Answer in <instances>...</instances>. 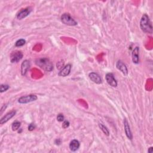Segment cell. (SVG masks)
<instances>
[{
    "label": "cell",
    "mask_w": 153,
    "mask_h": 153,
    "mask_svg": "<svg viewBox=\"0 0 153 153\" xmlns=\"http://www.w3.org/2000/svg\"><path fill=\"white\" fill-rule=\"evenodd\" d=\"M148 152H149V153H152V152H153V148L151 146V147H150V148H148Z\"/></svg>",
    "instance_id": "cell-26"
},
{
    "label": "cell",
    "mask_w": 153,
    "mask_h": 153,
    "mask_svg": "<svg viewBox=\"0 0 153 153\" xmlns=\"http://www.w3.org/2000/svg\"><path fill=\"white\" fill-rule=\"evenodd\" d=\"M26 43V41L24 39H20L17 40L16 43H15V46L16 47H22Z\"/></svg>",
    "instance_id": "cell-18"
},
{
    "label": "cell",
    "mask_w": 153,
    "mask_h": 153,
    "mask_svg": "<svg viewBox=\"0 0 153 153\" xmlns=\"http://www.w3.org/2000/svg\"><path fill=\"white\" fill-rule=\"evenodd\" d=\"M16 114V111L13 110L11 111V112L7 113V114H5L4 117H2L1 120H0V124H3L5 123H7L8 121H9L10 119H11Z\"/></svg>",
    "instance_id": "cell-13"
},
{
    "label": "cell",
    "mask_w": 153,
    "mask_h": 153,
    "mask_svg": "<svg viewBox=\"0 0 153 153\" xmlns=\"http://www.w3.org/2000/svg\"><path fill=\"white\" fill-rule=\"evenodd\" d=\"M6 108H7V105H6V104H5V105H2V107H1V114H2V113L3 112L4 110H5Z\"/></svg>",
    "instance_id": "cell-25"
},
{
    "label": "cell",
    "mask_w": 153,
    "mask_h": 153,
    "mask_svg": "<svg viewBox=\"0 0 153 153\" xmlns=\"http://www.w3.org/2000/svg\"><path fill=\"white\" fill-rule=\"evenodd\" d=\"M105 79H106L107 83L109 85H111L113 87H117V85H118L117 81L116 79L115 78V76L112 73H111V72L107 73L105 75Z\"/></svg>",
    "instance_id": "cell-6"
},
{
    "label": "cell",
    "mask_w": 153,
    "mask_h": 153,
    "mask_svg": "<svg viewBox=\"0 0 153 153\" xmlns=\"http://www.w3.org/2000/svg\"><path fill=\"white\" fill-rule=\"evenodd\" d=\"M88 77L91 81L96 84H100L102 82V80L100 76L96 72H90L88 75Z\"/></svg>",
    "instance_id": "cell-12"
},
{
    "label": "cell",
    "mask_w": 153,
    "mask_h": 153,
    "mask_svg": "<svg viewBox=\"0 0 153 153\" xmlns=\"http://www.w3.org/2000/svg\"><path fill=\"white\" fill-rule=\"evenodd\" d=\"M63 67H64V66H63V63L60 62H59L57 63V68L61 69H62Z\"/></svg>",
    "instance_id": "cell-23"
},
{
    "label": "cell",
    "mask_w": 153,
    "mask_h": 153,
    "mask_svg": "<svg viewBox=\"0 0 153 153\" xmlns=\"http://www.w3.org/2000/svg\"><path fill=\"white\" fill-rule=\"evenodd\" d=\"M10 88V86L8 84H1L0 85V92L3 93L7 90H8Z\"/></svg>",
    "instance_id": "cell-19"
},
{
    "label": "cell",
    "mask_w": 153,
    "mask_h": 153,
    "mask_svg": "<svg viewBox=\"0 0 153 153\" xmlns=\"http://www.w3.org/2000/svg\"><path fill=\"white\" fill-rule=\"evenodd\" d=\"M69 124H70V123H69V122L68 121H67V120H64V121H63L62 127V128H68V127L69 126Z\"/></svg>",
    "instance_id": "cell-21"
},
{
    "label": "cell",
    "mask_w": 153,
    "mask_h": 153,
    "mask_svg": "<svg viewBox=\"0 0 153 153\" xmlns=\"http://www.w3.org/2000/svg\"><path fill=\"white\" fill-rule=\"evenodd\" d=\"M35 64L47 72H51L53 69V65L48 58H39L35 60Z\"/></svg>",
    "instance_id": "cell-2"
},
{
    "label": "cell",
    "mask_w": 153,
    "mask_h": 153,
    "mask_svg": "<svg viewBox=\"0 0 153 153\" xmlns=\"http://www.w3.org/2000/svg\"><path fill=\"white\" fill-rule=\"evenodd\" d=\"M61 142H62V140L60 139H56L54 141V143L57 145H59L61 144Z\"/></svg>",
    "instance_id": "cell-24"
},
{
    "label": "cell",
    "mask_w": 153,
    "mask_h": 153,
    "mask_svg": "<svg viewBox=\"0 0 153 153\" xmlns=\"http://www.w3.org/2000/svg\"><path fill=\"white\" fill-rule=\"evenodd\" d=\"M23 54L21 51H13L10 56V62L11 63H17L19 62L23 58Z\"/></svg>",
    "instance_id": "cell-5"
},
{
    "label": "cell",
    "mask_w": 153,
    "mask_h": 153,
    "mask_svg": "<svg viewBox=\"0 0 153 153\" xmlns=\"http://www.w3.org/2000/svg\"><path fill=\"white\" fill-rule=\"evenodd\" d=\"M116 67L124 75H127L128 74V69L126 65L122 62L121 60H119L116 63Z\"/></svg>",
    "instance_id": "cell-11"
},
{
    "label": "cell",
    "mask_w": 153,
    "mask_h": 153,
    "mask_svg": "<svg viewBox=\"0 0 153 153\" xmlns=\"http://www.w3.org/2000/svg\"><path fill=\"white\" fill-rule=\"evenodd\" d=\"M62 22L68 26H76L77 25V22L71 16L69 13H63L61 16Z\"/></svg>",
    "instance_id": "cell-3"
},
{
    "label": "cell",
    "mask_w": 153,
    "mask_h": 153,
    "mask_svg": "<svg viewBox=\"0 0 153 153\" xmlns=\"http://www.w3.org/2000/svg\"><path fill=\"white\" fill-rule=\"evenodd\" d=\"M38 99L35 94H29L26 96H23L18 99V102L21 104H26L36 100Z\"/></svg>",
    "instance_id": "cell-4"
},
{
    "label": "cell",
    "mask_w": 153,
    "mask_h": 153,
    "mask_svg": "<svg viewBox=\"0 0 153 153\" xmlns=\"http://www.w3.org/2000/svg\"><path fill=\"white\" fill-rule=\"evenodd\" d=\"M71 68H72L71 65L67 64L66 65L64 66V67L62 69L60 70V71L58 73V75L59 76H63V77H65L68 76L71 72Z\"/></svg>",
    "instance_id": "cell-8"
},
{
    "label": "cell",
    "mask_w": 153,
    "mask_h": 153,
    "mask_svg": "<svg viewBox=\"0 0 153 153\" xmlns=\"http://www.w3.org/2000/svg\"><path fill=\"white\" fill-rule=\"evenodd\" d=\"M32 11V9L30 7H27L22 9L17 14V19L18 20H22L27 16H28Z\"/></svg>",
    "instance_id": "cell-7"
},
{
    "label": "cell",
    "mask_w": 153,
    "mask_h": 153,
    "mask_svg": "<svg viewBox=\"0 0 153 153\" xmlns=\"http://www.w3.org/2000/svg\"><path fill=\"white\" fill-rule=\"evenodd\" d=\"M35 128V125L34 124H29L28 127H27L28 130H29V131H32V130H33Z\"/></svg>",
    "instance_id": "cell-22"
},
{
    "label": "cell",
    "mask_w": 153,
    "mask_h": 153,
    "mask_svg": "<svg viewBox=\"0 0 153 153\" xmlns=\"http://www.w3.org/2000/svg\"><path fill=\"white\" fill-rule=\"evenodd\" d=\"M21 126V123L19 122V121H14L12 125H11V128H12V130L13 131H16L18 129H19L20 127Z\"/></svg>",
    "instance_id": "cell-17"
},
{
    "label": "cell",
    "mask_w": 153,
    "mask_h": 153,
    "mask_svg": "<svg viewBox=\"0 0 153 153\" xmlns=\"http://www.w3.org/2000/svg\"><path fill=\"white\" fill-rule=\"evenodd\" d=\"M132 62L134 64H138L139 63V47H136L131 53Z\"/></svg>",
    "instance_id": "cell-9"
},
{
    "label": "cell",
    "mask_w": 153,
    "mask_h": 153,
    "mask_svg": "<svg viewBox=\"0 0 153 153\" xmlns=\"http://www.w3.org/2000/svg\"><path fill=\"white\" fill-rule=\"evenodd\" d=\"M57 120L59 122H63L65 120V117L62 114H59L57 116Z\"/></svg>",
    "instance_id": "cell-20"
},
{
    "label": "cell",
    "mask_w": 153,
    "mask_h": 153,
    "mask_svg": "<svg viewBox=\"0 0 153 153\" xmlns=\"http://www.w3.org/2000/svg\"><path fill=\"white\" fill-rule=\"evenodd\" d=\"M80 146L79 142L76 139H73L69 143V149L71 151L75 152L77 151Z\"/></svg>",
    "instance_id": "cell-15"
},
{
    "label": "cell",
    "mask_w": 153,
    "mask_h": 153,
    "mask_svg": "<svg viewBox=\"0 0 153 153\" xmlns=\"http://www.w3.org/2000/svg\"><path fill=\"white\" fill-rule=\"evenodd\" d=\"M30 66V62L28 60H25L21 64V74L25 76Z\"/></svg>",
    "instance_id": "cell-14"
},
{
    "label": "cell",
    "mask_w": 153,
    "mask_h": 153,
    "mask_svg": "<svg viewBox=\"0 0 153 153\" xmlns=\"http://www.w3.org/2000/svg\"><path fill=\"white\" fill-rule=\"evenodd\" d=\"M124 131H125L126 135L127 137V138L129 139L130 140H132L133 135L130 130L129 123L126 118L124 119Z\"/></svg>",
    "instance_id": "cell-10"
},
{
    "label": "cell",
    "mask_w": 153,
    "mask_h": 153,
    "mask_svg": "<svg viewBox=\"0 0 153 153\" xmlns=\"http://www.w3.org/2000/svg\"><path fill=\"white\" fill-rule=\"evenodd\" d=\"M99 127L105 135H106V136L109 135V131L108 128L105 125H103L102 123H99Z\"/></svg>",
    "instance_id": "cell-16"
},
{
    "label": "cell",
    "mask_w": 153,
    "mask_h": 153,
    "mask_svg": "<svg viewBox=\"0 0 153 153\" xmlns=\"http://www.w3.org/2000/svg\"><path fill=\"white\" fill-rule=\"evenodd\" d=\"M140 27L141 30L147 33H152V26L149 17L146 14H143L140 21Z\"/></svg>",
    "instance_id": "cell-1"
}]
</instances>
